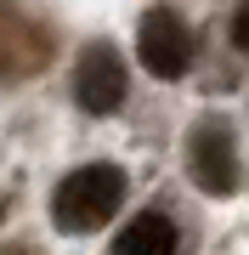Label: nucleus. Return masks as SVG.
Listing matches in <instances>:
<instances>
[{
  "label": "nucleus",
  "instance_id": "obj_1",
  "mask_svg": "<svg viewBox=\"0 0 249 255\" xmlns=\"http://www.w3.org/2000/svg\"><path fill=\"white\" fill-rule=\"evenodd\" d=\"M125 204V170L119 164H80L51 193V216L63 233H96Z\"/></svg>",
  "mask_w": 249,
  "mask_h": 255
},
{
  "label": "nucleus",
  "instance_id": "obj_3",
  "mask_svg": "<svg viewBox=\"0 0 249 255\" xmlns=\"http://www.w3.org/2000/svg\"><path fill=\"white\" fill-rule=\"evenodd\" d=\"M136 51L148 74L159 80H181L187 63H193V34H187V23L175 17V11H148L142 17V34H136Z\"/></svg>",
  "mask_w": 249,
  "mask_h": 255
},
{
  "label": "nucleus",
  "instance_id": "obj_2",
  "mask_svg": "<svg viewBox=\"0 0 249 255\" xmlns=\"http://www.w3.org/2000/svg\"><path fill=\"white\" fill-rule=\"evenodd\" d=\"M187 164H193V182L204 193H215V199H227V193L238 187V153H232V130L221 125V119H204V125L193 130Z\"/></svg>",
  "mask_w": 249,
  "mask_h": 255
},
{
  "label": "nucleus",
  "instance_id": "obj_6",
  "mask_svg": "<svg viewBox=\"0 0 249 255\" xmlns=\"http://www.w3.org/2000/svg\"><path fill=\"white\" fill-rule=\"evenodd\" d=\"M232 46H238V51L249 57V0L238 6V17H232Z\"/></svg>",
  "mask_w": 249,
  "mask_h": 255
},
{
  "label": "nucleus",
  "instance_id": "obj_5",
  "mask_svg": "<svg viewBox=\"0 0 249 255\" xmlns=\"http://www.w3.org/2000/svg\"><path fill=\"white\" fill-rule=\"evenodd\" d=\"M113 255H175V227L170 216H136L130 227L119 233V244H113Z\"/></svg>",
  "mask_w": 249,
  "mask_h": 255
},
{
  "label": "nucleus",
  "instance_id": "obj_4",
  "mask_svg": "<svg viewBox=\"0 0 249 255\" xmlns=\"http://www.w3.org/2000/svg\"><path fill=\"white\" fill-rule=\"evenodd\" d=\"M74 97L85 114H113L125 102V63L113 46H85L74 68Z\"/></svg>",
  "mask_w": 249,
  "mask_h": 255
}]
</instances>
